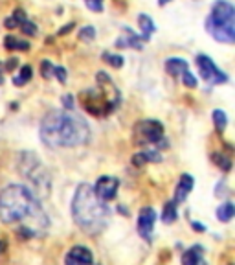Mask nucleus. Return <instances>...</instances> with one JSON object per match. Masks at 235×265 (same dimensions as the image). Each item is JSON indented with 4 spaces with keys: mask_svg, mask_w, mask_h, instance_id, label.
<instances>
[{
    "mask_svg": "<svg viewBox=\"0 0 235 265\" xmlns=\"http://www.w3.org/2000/svg\"><path fill=\"white\" fill-rule=\"evenodd\" d=\"M0 221L6 225H22L28 236L39 234L48 227V217L30 188L11 184L0 192Z\"/></svg>",
    "mask_w": 235,
    "mask_h": 265,
    "instance_id": "1",
    "label": "nucleus"
},
{
    "mask_svg": "<svg viewBox=\"0 0 235 265\" xmlns=\"http://www.w3.org/2000/svg\"><path fill=\"white\" fill-rule=\"evenodd\" d=\"M18 171L39 192L42 193L50 192V173L35 153L30 151V153H22L20 155V158H18Z\"/></svg>",
    "mask_w": 235,
    "mask_h": 265,
    "instance_id": "6",
    "label": "nucleus"
},
{
    "mask_svg": "<svg viewBox=\"0 0 235 265\" xmlns=\"http://www.w3.org/2000/svg\"><path fill=\"white\" fill-rule=\"evenodd\" d=\"M176 217H178V212H176V205L173 201H169L167 205L163 206V212H162V219L165 223H173L176 221Z\"/></svg>",
    "mask_w": 235,
    "mask_h": 265,
    "instance_id": "23",
    "label": "nucleus"
},
{
    "mask_svg": "<svg viewBox=\"0 0 235 265\" xmlns=\"http://www.w3.org/2000/svg\"><path fill=\"white\" fill-rule=\"evenodd\" d=\"M235 7L228 0H217L204 22L206 31L210 33L215 41L224 44H234L235 41Z\"/></svg>",
    "mask_w": 235,
    "mask_h": 265,
    "instance_id": "5",
    "label": "nucleus"
},
{
    "mask_svg": "<svg viewBox=\"0 0 235 265\" xmlns=\"http://www.w3.org/2000/svg\"><path fill=\"white\" fill-rule=\"evenodd\" d=\"M169 2H171V0H158V4H160V6H165V4H169Z\"/></svg>",
    "mask_w": 235,
    "mask_h": 265,
    "instance_id": "35",
    "label": "nucleus"
},
{
    "mask_svg": "<svg viewBox=\"0 0 235 265\" xmlns=\"http://www.w3.org/2000/svg\"><path fill=\"white\" fill-rule=\"evenodd\" d=\"M99 89L84 91L81 94L84 109L94 116H105L120 105V91L105 72H97Z\"/></svg>",
    "mask_w": 235,
    "mask_h": 265,
    "instance_id": "4",
    "label": "nucleus"
},
{
    "mask_svg": "<svg viewBox=\"0 0 235 265\" xmlns=\"http://www.w3.org/2000/svg\"><path fill=\"white\" fill-rule=\"evenodd\" d=\"M63 103H65V109H67V111L74 109V96H70V94L63 96Z\"/></svg>",
    "mask_w": 235,
    "mask_h": 265,
    "instance_id": "32",
    "label": "nucleus"
},
{
    "mask_svg": "<svg viewBox=\"0 0 235 265\" xmlns=\"http://www.w3.org/2000/svg\"><path fill=\"white\" fill-rule=\"evenodd\" d=\"M195 186V179L191 177L189 173H184L180 177V181H178V184H176V190H175V199H173V203L175 205H178V203H182V201H186L187 195L191 193V190H193Z\"/></svg>",
    "mask_w": 235,
    "mask_h": 265,
    "instance_id": "12",
    "label": "nucleus"
},
{
    "mask_svg": "<svg viewBox=\"0 0 235 265\" xmlns=\"http://www.w3.org/2000/svg\"><path fill=\"white\" fill-rule=\"evenodd\" d=\"M118 188H120V181H118L116 177L103 175V177L97 179L96 186H94V192H96V195L101 199L103 203H107V201H112V199L116 197Z\"/></svg>",
    "mask_w": 235,
    "mask_h": 265,
    "instance_id": "9",
    "label": "nucleus"
},
{
    "mask_svg": "<svg viewBox=\"0 0 235 265\" xmlns=\"http://www.w3.org/2000/svg\"><path fill=\"white\" fill-rule=\"evenodd\" d=\"M65 265H94L92 251L83 245H76L65 256Z\"/></svg>",
    "mask_w": 235,
    "mask_h": 265,
    "instance_id": "11",
    "label": "nucleus"
},
{
    "mask_svg": "<svg viewBox=\"0 0 235 265\" xmlns=\"http://www.w3.org/2000/svg\"><path fill=\"white\" fill-rule=\"evenodd\" d=\"M54 74L61 83H67V70H65L63 66H54Z\"/></svg>",
    "mask_w": 235,
    "mask_h": 265,
    "instance_id": "30",
    "label": "nucleus"
},
{
    "mask_svg": "<svg viewBox=\"0 0 235 265\" xmlns=\"http://www.w3.org/2000/svg\"><path fill=\"white\" fill-rule=\"evenodd\" d=\"M180 78H182V81H184V85H186L187 89H197V85H199V83H197V78H195V76L189 72V70L182 74Z\"/></svg>",
    "mask_w": 235,
    "mask_h": 265,
    "instance_id": "27",
    "label": "nucleus"
},
{
    "mask_svg": "<svg viewBox=\"0 0 235 265\" xmlns=\"http://www.w3.org/2000/svg\"><path fill=\"white\" fill-rule=\"evenodd\" d=\"M72 217L83 232L99 234L109 225L110 210L90 184H79L72 199Z\"/></svg>",
    "mask_w": 235,
    "mask_h": 265,
    "instance_id": "3",
    "label": "nucleus"
},
{
    "mask_svg": "<svg viewBox=\"0 0 235 265\" xmlns=\"http://www.w3.org/2000/svg\"><path fill=\"white\" fill-rule=\"evenodd\" d=\"M103 59L107 61L110 66H114V68H121L123 66V57L121 55H118V54H110V52H103V55H101Z\"/></svg>",
    "mask_w": 235,
    "mask_h": 265,
    "instance_id": "24",
    "label": "nucleus"
},
{
    "mask_svg": "<svg viewBox=\"0 0 235 265\" xmlns=\"http://www.w3.org/2000/svg\"><path fill=\"white\" fill-rule=\"evenodd\" d=\"M213 124H215V129L217 132H223L228 126V118H226V113L221 111V109H215L213 111Z\"/></svg>",
    "mask_w": 235,
    "mask_h": 265,
    "instance_id": "22",
    "label": "nucleus"
},
{
    "mask_svg": "<svg viewBox=\"0 0 235 265\" xmlns=\"http://www.w3.org/2000/svg\"><path fill=\"white\" fill-rule=\"evenodd\" d=\"M155 221H157V212L153 210L151 206L142 208L138 216V234L144 240L151 241L153 240V230H155Z\"/></svg>",
    "mask_w": 235,
    "mask_h": 265,
    "instance_id": "10",
    "label": "nucleus"
},
{
    "mask_svg": "<svg viewBox=\"0 0 235 265\" xmlns=\"http://www.w3.org/2000/svg\"><path fill=\"white\" fill-rule=\"evenodd\" d=\"M163 138V126L158 120H142L134 126L133 140L136 145L158 144Z\"/></svg>",
    "mask_w": 235,
    "mask_h": 265,
    "instance_id": "7",
    "label": "nucleus"
},
{
    "mask_svg": "<svg viewBox=\"0 0 235 265\" xmlns=\"http://www.w3.org/2000/svg\"><path fill=\"white\" fill-rule=\"evenodd\" d=\"M197 66H199L200 74H202V79L208 81L210 85H221L228 81V76L211 61L210 55H206V54L197 55Z\"/></svg>",
    "mask_w": 235,
    "mask_h": 265,
    "instance_id": "8",
    "label": "nucleus"
},
{
    "mask_svg": "<svg viewBox=\"0 0 235 265\" xmlns=\"http://www.w3.org/2000/svg\"><path fill=\"white\" fill-rule=\"evenodd\" d=\"M41 74L44 79H50L52 76H54V65H52L48 59H44L41 63Z\"/></svg>",
    "mask_w": 235,
    "mask_h": 265,
    "instance_id": "26",
    "label": "nucleus"
},
{
    "mask_svg": "<svg viewBox=\"0 0 235 265\" xmlns=\"http://www.w3.org/2000/svg\"><path fill=\"white\" fill-rule=\"evenodd\" d=\"M41 142L48 147H76L90 138V127L78 115L67 111H50L39 127Z\"/></svg>",
    "mask_w": 235,
    "mask_h": 265,
    "instance_id": "2",
    "label": "nucleus"
},
{
    "mask_svg": "<svg viewBox=\"0 0 235 265\" xmlns=\"http://www.w3.org/2000/svg\"><path fill=\"white\" fill-rule=\"evenodd\" d=\"M182 265H206L204 262V251L200 245L189 247L186 253L182 254Z\"/></svg>",
    "mask_w": 235,
    "mask_h": 265,
    "instance_id": "15",
    "label": "nucleus"
},
{
    "mask_svg": "<svg viewBox=\"0 0 235 265\" xmlns=\"http://www.w3.org/2000/svg\"><path fill=\"white\" fill-rule=\"evenodd\" d=\"M163 68H165V72H167L171 78H180L182 74L189 70V65H187V61L182 59V57H169V59L165 61Z\"/></svg>",
    "mask_w": 235,
    "mask_h": 265,
    "instance_id": "13",
    "label": "nucleus"
},
{
    "mask_svg": "<svg viewBox=\"0 0 235 265\" xmlns=\"http://www.w3.org/2000/svg\"><path fill=\"white\" fill-rule=\"evenodd\" d=\"M123 31H125V37L116 39V46H121V48L131 46V48H136V50L144 48V37H138L133 30H129V28H123Z\"/></svg>",
    "mask_w": 235,
    "mask_h": 265,
    "instance_id": "14",
    "label": "nucleus"
},
{
    "mask_svg": "<svg viewBox=\"0 0 235 265\" xmlns=\"http://www.w3.org/2000/svg\"><path fill=\"white\" fill-rule=\"evenodd\" d=\"M149 160L160 162V160H162V155L157 153V151H142V153H136L133 157V162L136 164V166H144V164L149 162Z\"/></svg>",
    "mask_w": 235,
    "mask_h": 265,
    "instance_id": "17",
    "label": "nucleus"
},
{
    "mask_svg": "<svg viewBox=\"0 0 235 265\" xmlns=\"http://www.w3.org/2000/svg\"><path fill=\"white\" fill-rule=\"evenodd\" d=\"M20 28H22V31H24L26 35H31V37L37 35V26L33 24V22H30V20H26V22L20 26Z\"/></svg>",
    "mask_w": 235,
    "mask_h": 265,
    "instance_id": "29",
    "label": "nucleus"
},
{
    "mask_svg": "<svg viewBox=\"0 0 235 265\" xmlns=\"http://www.w3.org/2000/svg\"><path fill=\"white\" fill-rule=\"evenodd\" d=\"M213 160H215V164H217L219 168H223L224 171H228V169L232 168V160H230L228 157H224V155H213Z\"/></svg>",
    "mask_w": 235,
    "mask_h": 265,
    "instance_id": "28",
    "label": "nucleus"
},
{
    "mask_svg": "<svg viewBox=\"0 0 235 265\" xmlns=\"http://www.w3.org/2000/svg\"><path fill=\"white\" fill-rule=\"evenodd\" d=\"M15 66H18V59H7V63L6 65H4V68H6V70H13V68H15Z\"/></svg>",
    "mask_w": 235,
    "mask_h": 265,
    "instance_id": "33",
    "label": "nucleus"
},
{
    "mask_svg": "<svg viewBox=\"0 0 235 265\" xmlns=\"http://www.w3.org/2000/svg\"><path fill=\"white\" fill-rule=\"evenodd\" d=\"M138 24H140V30H142V33H144V41H149V37L157 31V26H155V22H153V18L149 17V15H145V13H142L138 17Z\"/></svg>",
    "mask_w": 235,
    "mask_h": 265,
    "instance_id": "16",
    "label": "nucleus"
},
{
    "mask_svg": "<svg viewBox=\"0 0 235 265\" xmlns=\"http://www.w3.org/2000/svg\"><path fill=\"white\" fill-rule=\"evenodd\" d=\"M94 37H96V30L92 26H84V28L79 30V39L81 41H94Z\"/></svg>",
    "mask_w": 235,
    "mask_h": 265,
    "instance_id": "25",
    "label": "nucleus"
},
{
    "mask_svg": "<svg viewBox=\"0 0 235 265\" xmlns=\"http://www.w3.org/2000/svg\"><path fill=\"white\" fill-rule=\"evenodd\" d=\"M4 46H6L7 50H20V52H26V50H30V42L20 41V39H17L15 35H7L6 39H4Z\"/></svg>",
    "mask_w": 235,
    "mask_h": 265,
    "instance_id": "20",
    "label": "nucleus"
},
{
    "mask_svg": "<svg viewBox=\"0 0 235 265\" xmlns=\"http://www.w3.org/2000/svg\"><path fill=\"white\" fill-rule=\"evenodd\" d=\"M31 76H33V70H31L30 65H24L22 68H20V72L13 78V85H17V87H22V85H26L28 81L31 79Z\"/></svg>",
    "mask_w": 235,
    "mask_h": 265,
    "instance_id": "21",
    "label": "nucleus"
},
{
    "mask_svg": "<svg viewBox=\"0 0 235 265\" xmlns=\"http://www.w3.org/2000/svg\"><path fill=\"white\" fill-rule=\"evenodd\" d=\"M92 11H103V0H84Z\"/></svg>",
    "mask_w": 235,
    "mask_h": 265,
    "instance_id": "31",
    "label": "nucleus"
},
{
    "mask_svg": "<svg viewBox=\"0 0 235 265\" xmlns=\"http://www.w3.org/2000/svg\"><path fill=\"white\" fill-rule=\"evenodd\" d=\"M72 28H74V24H67L65 28H61V30H59V35H65V33H68V31L72 30Z\"/></svg>",
    "mask_w": 235,
    "mask_h": 265,
    "instance_id": "34",
    "label": "nucleus"
},
{
    "mask_svg": "<svg viewBox=\"0 0 235 265\" xmlns=\"http://www.w3.org/2000/svg\"><path fill=\"white\" fill-rule=\"evenodd\" d=\"M26 20H28V18H26V11L18 7V9H15V11L11 13V17L6 18V22H4V24H6V28L13 30V28H20V26L24 24Z\"/></svg>",
    "mask_w": 235,
    "mask_h": 265,
    "instance_id": "18",
    "label": "nucleus"
},
{
    "mask_svg": "<svg viewBox=\"0 0 235 265\" xmlns=\"http://www.w3.org/2000/svg\"><path fill=\"white\" fill-rule=\"evenodd\" d=\"M217 219L219 221H223V223H228V221H232V217H234L235 214V206L232 205V203H223V205L217 208Z\"/></svg>",
    "mask_w": 235,
    "mask_h": 265,
    "instance_id": "19",
    "label": "nucleus"
}]
</instances>
